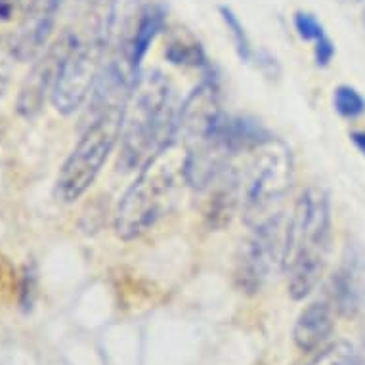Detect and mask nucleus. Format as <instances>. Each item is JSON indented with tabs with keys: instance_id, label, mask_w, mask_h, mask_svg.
Returning a JSON list of instances; mask_svg holds the SVG:
<instances>
[{
	"instance_id": "7",
	"label": "nucleus",
	"mask_w": 365,
	"mask_h": 365,
	"mask_svg": "<svg viewBox=\"0 0 365 365\" xmlns=\"http://www.w3.org/2000/svg\"><path fill=\"white\" fill-rule=\"evenodd\" d=\"M106 44H108V35L96 33L88 41L78 38L77 44L73 46L61 66L60 77L56 81L52 96H50L54 108L60 113H75L92 96L98 77L106 63L103 61Z\"/></svg>"
},
{
	"instance_id": "3",
	"label": "nucleus",
	"mask_w": 365,
	"mask_h": 365,
	"mask_svg": "<svg viewBox=\"0 0 365 365\" xmlns=\"http://www.w3.org/2000/svg\"><path fill=\"white\" fill-rule=\"evenodd\" d=\"M331 240V205L322 187H308L287 220L283 272L289 294L302 300L314 293L324 276Z\"/></svg>"
},
{
	"instance_id": "20",
	"label": "nucleus",
	"mask_w": 365,
	"mask_h": 365,
	"mask_svg": "<svg viewBox=\"0 0 365 365\" xmlns=\"http://www.w3.org/2000/svg\"><path fill=\"white\" fill-rule=\"evenodd\" d=\"M356 365H365V341L361 346V352H356Z\"/></svg>"
},
{
	"instance_id": "4",
	"label": "nucleus",
	"mask_w": 365,
	"mask_h": 365,
	"mask_svg": "<svg viewBox=\"0 0 365 365\" xmlns=\"http://www.w3.org/2000/svg\"><path fill=\"white\" fill-rule=\"evenodd\" d=\"M123 108H109L92 115L56 178V197L61 203H75L96 182L115 145L119 144Z\"/></svg>"
},
{
	"instance_id": "16",
	"label": "nucleus",
	"mask_w": 365,
	"mask_h": 365,
	"mask_svg": "<svg viewBox=\"0 0 365 365\" xmlns=\"http://www.w3.org/2000/svg\"><path fill=\"white\" fill-rule=\"evenodd\" d=\"M294 29L299 33L302 41H319L322 36H325L324 25L319 24V19L310 12H297L294 14Z\"/></svg>"
},
{
	"instance_id": "13",
	"label": "nucleus",
	"mask_w": 365,
	"mask_h": 365,
	"mask_svg": "<svg viewBox=\"0 0 365 365\" xmlns=\"http://www.w3.org/2000/svg\"><path fill=\"white\" fill-rule=\"evenodd\" d=\"M220 16L224 25H226L227 33H230L232 41H234L235 52H237V56H240V60L245 61V63H251V61L255 60L257 50L252 48L251 38H249V35H247L245 27H243V24L240 21V18L235 16L232 8H227V6H220Z\"/></svg>"
},
{
	"instance_id": "9",
	"label": "nucleus",
	"mask_w": 365,
	"mask_h": 365,
	"mask_svg": "<svg viewBox=\"0 0 365 365\" xmlns=\"http://www.w3.org/2000/svg\"><path fill=\"white\" fill-rule=\"evenodd\" d=\"M220 88L215 75H205L199 86L192 90L186 102L178 108L176 142L193 145L205 140L222 117Z\"/></svg>"
},
{
	"instance_id": "23",
	"label": "nucleus",
	"mask_w": 365,
	"mask_h": 365,
	"mask_svg": "<svg viewBox=\"0 0 365 365\" xmlns=\"http://www.w3.org/2000/svg\"><path fill=\"white\" fill-rule=\"evenodd\" d=\"M364 24H365V16H364Z\"/></svg>"
},
{
	"instance_id": "12",
	"label": "nucleus",
	"mask_w": 365,
	"mask_h": 365,
	"mask_svg": "<svg viewBox=\"0 0 365 365\" xmlns=\"http://www.w3.org/2000/svg\"><path fill=\"white\" fill-rule=\"evenodd\" d=\"M167 60L174 66L182 67H205L209 69L205 52L201 44L195 41H186V38H174L168 42L167 50H165Z\"/></svg>"
},
{
	"instance_id": "6",
	"label": "nucleus",
	"mask_w": 365,
	"mask_h": 365,
	"mask_svg": "<svg viewBox=\"0 0 365 365\" xmlns=\"http://www.w3.org/2000/svg\"><path fill=\"white\" fill-rule=\"evenodd\" d=\"M287 216L277 210L268 218L252 224V234L241 249L237 279L243 291L257 293L269 277L283 269Z\"/></svg>"
},
{
	"instance_id": "2",
	"label": "nucleus",
	"mask_w": 365,
	"mask_h": 365,
	"mask_svg": "<svg viewBox=\"0 0 365 365\" xmlns=\"http://www.w3.org/2000/svg\"><path fill=\"white\" fill-rule=\"evenodd\" d=\"M187 145L173 142L140 168L115 212L120 240H138L167 215L182 184H187Z\"/></svg>"
},
{
	"instance_id": "17",
	"label": "nucleus",
	"mask_w": 365,
	"mask_h": 365,
	"mask_svg": "<svg viewBox=\"0 0 365 365\" xmlns=\"http://www.w3.org/2000/svg\"><path fill=\"white\" fill-rule=\"evenodd\" d=\"M316 46H314V60L319 67H327L333 60V56H335V44L331 42V38L327 35L322 36L319 41L314 42Z\"/></svg>"
},
{
	"instance_id": "14",
	"label": "nucleus",
	"mask_w": 365,
	"mask_h": 365,
	"mask_svg": "<svg viewBox=\"0 0 365 365\" xmlns=\"http://www.w3.org/2000/svg\"><path fill=\"white\" fill-rule=\"evenodd\" d=\"M333 106L336 113L344 119H358L365 113V98L350 84L336 86L333 94Z\"/></svg>"
},
{
	"instance_id": "22",
	"label": "nucleus",
	"mask_w": 365,
	"mask_h": 365,
	"mask_svg": "<svg viewBox=\"0 0 365 365\" xmlns=\"http://www.w3.org/2000/svg\"><path fill=\"white\" fill-rule=\"evenodd\" d=\"M341 2H358V0H341Z\"/></svg>"
},
{
	"instance_id": "11",
	"label": "nucleus",
	"mask_w": 365,
	"mask_h": 365,
	"mask_svg": "<svg viewBox=\"0 0 365 365\" xmlns=\"http://www.w3.org/2000/svg\"><path fill=\"white\" fill-rule=\"evenodd\" d=\"M335 329V317L333 308L327 302H312L300 312L299 319L294 324L293 339L294 344L302 352H316L325 342L329 341Z\"/></svg>"
},
{
	"instance_id": "21",
	"label": "nucleus",
	"mask_w": 365,
	"mask_h": 365,
	"mask_svg": "<svg viewBox=\"0 0 365 365\" xmlns=\"http://www.w3.org/2000/svg\"><path fill=\"white\" fill-rule=\"evenodd\" d=\"M78 2H83V4H86V6L94 8V6H98V4H100L102 0H78Z\"/></svg>"
},
{
	"instance_id": "8",
	"label": "nucleus",
	"mask_w": 365,
	"mask_h": 365,
	"mask_svg": "<svg viewBox=\"0 0 365 365\" xmlns=\"http://www.w3.org/2000/svg\"><path fill=\"white\" fill-rule=\"evenodd\" d=\"M78 36L73 31L66 29L46 52L35 61V66L29 71L27 78L21 84L18 96V113L25 119H31L41 113L42 106L46 102V96H52L56 81L60 77L61 66L77 44Z\"/></svg>"
},
{
	"instance_id": "15",
	"label": "nucleus",
	"mask_w": 365,
	"mask_h": 365,
	"mask_svg": "<svg viewBox=\"0 0 365 365\" xmlns=\"http://www.w3.org/2000/svg\"><path fill=\"white\" fill-rule=\"evenodd\" d=\"M306 365H356V350L350 342L336 341L325 346Z\"/></svg>"
},
{
	"instance_id": "18",
	"label": "nucleus",
	"mask_w": 365,
	"mask_h": 365,
	"mask_svg": "<svg viewBox=\"0 0 365 365\" xmlns=\"http://www.w3.org/2000/svg\"><path fill=\"white\" fill-rule=\"evenodd\" d=\"M24 6V0H0V25L12 21L14 14Z\"/></svg>"
},
{
	"instance_id": "10",
	"label": "nucleus",
	"mask_w": 365,
	"mask_h": 365,
	"mask_svg": "<svg viewBox=\"0 0 365 365\" xmlns=\"http://www.w3.org/2000/svg\"><path fill=\"white\" fill-rule=\"evenodd\" d=\"M60 4L61 0H24V19L12 38V56L16 60H33L41 52L54 27Z\"/></svg>"
},
{
	"instance_id": "19",
	"label": "nucleus",
	"mask_w": 365,
	"mask_h": 365,
	"mask_svg": "<svg viewBox=\"0 0 365 365\" xmlns=\"http://www.w3.org/2000/svg\"><path fill=\"white\" fill-rule=\"evenodd\" d=\"M350 140L354 142V145L358 148L359 153L365 157V130H354L350 134Z\"/></svg>"
},
{
	"instance_id": "5",
	"label": "nucleus",
	"mask_w": 365,
	"mask_h": 365,
	"mask_svg": "<svg viewBox=\"0 0 365 365\" xmlns=\"http://www.w3.org/2000/svg\"><path fill=\"white\" fill-rule=\"evenodd\" d=\"M247 170L240 173L241 207L249 226L277 212L276 205L289 192L293 182V155L287 145L277 138L249 151Z\"/></svg>"
},
{
	"instance_id": "1",
	"label": "nucleus",
	"mask_w": 365,
	"mask_h": 365,
	"mask_svg": "<svg viewBox=\"0 0 365 365\" xmlns=\"http://www.w3.org/2000/svg\"><path fill=\"white\" fill-rule=\"evenodd\" d=\"M178 108L168 78L159 71L142 75L123 108L119 168L140 170L163 148L176 142Z\"/></svg>"
}]
</instances>
